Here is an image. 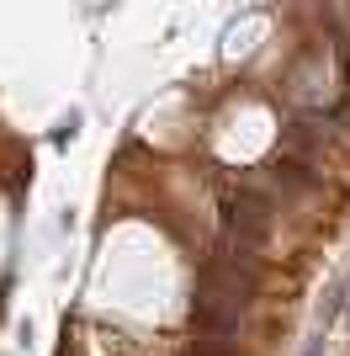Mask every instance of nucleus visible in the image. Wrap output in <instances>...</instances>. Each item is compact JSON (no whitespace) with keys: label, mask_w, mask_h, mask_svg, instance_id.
<instances>
[{"label":"nucleus","mask_w":350,"mask_h":356,"mask_svg":"<svg viewBox=\"0 0 350 356\" xmlns=\"http://www.w3.org/2000/svg\"><path fill=\"white\" fill-rule=\"evenodd\" d=\"M324 341H329V335H324V330H313V335H308V346H303V356H324Z\"/></svg>","instance_id":"1"},{"label":"nucleus","mask_w":350,"mask_h":356,"mask_svg":"<svg viewBox=\"0 0 350 356\" xmlns=\"http://www.w3.org/2000/svg\"><path fill=\"white\" fill-rule=\"evenodd\" d=\"M345 330H350V314H345Z\"/></svg>","instance_id":"2"}]
</instances>
